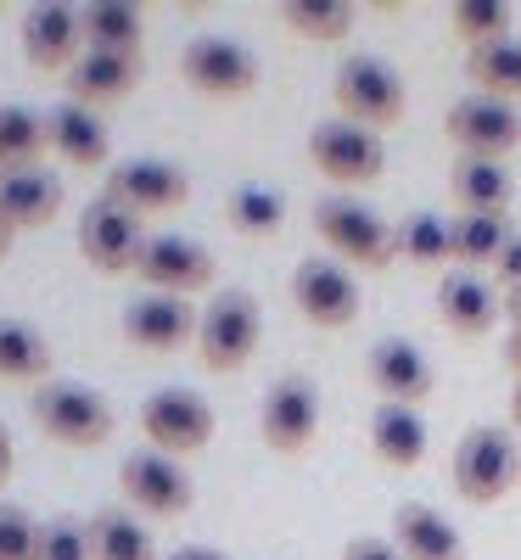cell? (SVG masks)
Segmentation results:
<instances>
[{"instance_id": "obj_44", "label": "cell", "mask_w": 521, "mask_h": 560, "mask_svg": "<svg viewBox=\"0 0 521 560\" xmlns=\"http://www.w3.org/2000/svg\"><path fill=\"white\" fill-rule=\"evenodd\" d=\"M12 236H18V230H12L7 219H0V264H7V258H12Z\"/></svg>"}, {"instance_id": "obj_1", "label": "cell", "mask_w": 521, "mask_h": 560, "mask_svg": "<svg viewBox=\"0 0 521 560\" xmlns=\"http://www.w3.org/2000/svg\"><path fill=\"white\" fill-rule=\"evenodd\" d=\"M28 415L57 448H102L118 432V409L107 404V393L84 387V382H45V387H34L28 393Z\"/></svg>"}, {"instance_id": "obj_37", "label": "cell", "mask_w": 521, "mask_h": 560, "mask_svg": "<svg viewBox=\"0 0 521 560\" xmlns=\"http://www.w3.org/2000/svg\"><path fill=\"white\" fill-rule=\"evenodd\" d=\"M0 560H39V522L12 499H0Z\"/></svg>"}, {"instance_id": "obj_15", "label": "cell", "mask_w": 521, "mask_h": 560, "mask_svg": "<svg viewBox=\"0 0 521 560\" xmlns=\"http://www.w3.org/2000/svg\"><path fill=\"white\" fill-rule=\"evenodd\" d=\"M197 308L185 298H169V292H140L135 303H124L118 314V331L129 348L140 353H174V348H192L197 342Z\"/></svg>"}, {"instance_id": "obj_14", "label": "cell", "mask_w": 521, "mask_h": 560, "mask_svg": "<svg viewBox=\"0 0 521 560\" xmlns=\"http://www.w3.org/2000/svg\"><path fill=\"white\" fill-rule=\"evenodd\" d=\"M147 230H140L135 213H124L118 202L96 197L79 213V258L96 275H135L140 253H147Z\"/></svg>"}, {"instance_id": "obj_24", "label": "cell", "mask_w": 521, "mask_h": 560, "mask_svg": "<svg viewBox=\"0 0 521 560\" xmlns=\"http://www.w3.org/2000/svg\"><path fill=\"white\" fill-rule=\"evenodd\" d=\"M449 197L460 213H483V219H510V202H516V179L505 163H488V158H460L454 174H449Z\"/></svg>"}, {"instance_id": "obj_39", "label": "cell", "mask_w": 521, "mask_h": 560, "mask_svg": "<svg viewBox=\"0 0 521 560\" xmlns=\"http://www.w3.org/2000/svg\"><path fill=\"white\" fill-rule=\"evenodd\" d=\"M494 280L505 292H516L521 287V236H510V247L499 253V264H494Z\"/></svg>"}, {"instance_id": "obj_21", "label": "cell", "mask_w": 521, "mask_h": 560, "mask_svg": "<svg viewBox=\"0 0 521 560\" xmlns=\"http://www.w3.org/2000/svg\"><path fill=\"white\" fill-rule=\"evenodd\" d=\"M45 129H51V158H62L68 168H113V140H107V124L79 107V102H57L45 113Z\"/></svg>"}, {"instance_id": "obj_6", "label": "cell", "mask_w": 521, "mask_h": 560, "mask_svg": "<svg viewBox=\"0 0 521 560\" xmlns=\"http://www.w3.org/2000/svg\"><path fill=\"white\" fill-rule=\"evenodd\" d=\"M140 432H147V443H152L158 454L192 459V454H202V448L213 443L219 415H213V404H208L202 393H192V387H163V393H152L147 404H140Z\"/></svg>"}, {"instance_id": "obj_28", "label": "cell", "mask_w": 521, "mask_h": 560, "mask_svg": "<svg viewBox=\"0 0 521 560\" xmlns=\"http://www.w3.org/2000/svg\"><path fill=\"white\" fill-rule=\"evenodd\" d=\"M393 253L409 258L415 269H443L454 264V224L438 219L432 208H415L404 213V224H393Z\"/></svg>"}, {"instance_id": "obj_17", "label": "cell", "mask_w": 521, "mask_h": 560, "mask_svg": "<svg viewBox=\"0 0 521 560\" xmlns=\"http://www.w3.org/2000/svg\"><path fill=\"white\" fill-rule=\"evenodd\" d=\"M23 57L39 73H68L84 57V34H79V7H62V0H39V7L23 12L18 23Z\"/></svg>"}, {"instance_id": "obj_45", "label": "cell", "mask_w": 521, "mask_h": 560, "mask_svg": "<svg viewBox=\"0 0 521 560\" xmlns=\"http://www.w3.org/2000/svg\"><path fill=\"white\" fill-rule=\"evenodd\" d=\"M510 427L521 432V382H516V393H510Z\"/></svg>"}, {"instance_id": "obj_8", "label": "cell", "mask_w": 521, "mask_h": 560, "mask_svg": "<svg viewBox=\"0 0 521 560\" xmlns=\"http://www.w3.org/2000/svg\"><path fill=\"white\" fill-rule=\"evenodd\" d=\"M309 163L331 185L359 191V185H375L387 174V147H382V135H370L348 118H325V124L309 129Z\"/></svg>"}, {"instance_id": "obj_40", "label": "cell", "mask_w": 521, "mask_h": 560, "mask_svg": "<svg viewBox=\"0 0 521 560\" xmlns=\"http://www.w3.org/2000/svg\"><path fill=\"white\" fill-rule=\"evenodd\" d=\"M12 471H18V448H12V432L0 427V493H7V482H12Z\"/></svg>"}, {"instance_id": "obj_18", "label": "cell", "mask_w": 521, "mask_h": 560, "mask_svg": "<svg viewBox=\"0 0 521 560\" xmlns=\"http://www.w3.org/2000/svg\"><path fill=\"white\" fill-rule=\"evenodd\" d=\"M364 376H370L375 393H382V404H404V409H420L426 398H432V387H438L432 359H426L415 342H404V337L370 342V353H364Z\"/></svg>"}, {"instance_id": "obj_42", "label": "cell", "mask_w": 521, "mask_h": 560, "mask_svg": "<svg viewBox=\"0 0 521 560\" xmlns=\"http://www.w3.org/2000/svg\"><path fill=\"white\" fill-rule=\"evenodd\" d=\"M499 303H505V319H510V331H521V287H516V292H505Z\"/></svg>"}, {"instance_id": "obj_26", "label": "cell", "mask_w": 521, "mask_h": 560, "mask_svg": "<svg viewBox=\"0 0 521 560\" xmlns=\"http://www.w3.org/2000/svg\"><path fill=\"white\" fill-rule=\"evenodd\" d=\"M51 364H57V359H51V342H45L39 325L0 314V382L45 387V382H57V376H51Z\"/></svg>"}, {"instance_id": "obj_34", "label": "cell", "mask_w": 521, "mask_h": 560, "mask_svg": "<svg viewBox=\"0 0 521 560\" xmlns=\"http://www.w3.org/2000/svg\"><path fill=\"white\" fill-rule=\"evenodd\" d=\"M510 219H483V213H460L454 219V269H471L477 275L483 264L494 269L499 264V253L510 247Z\"/></svg>"}, {"instance_id": "obj_20", "label": "cell", "mask_w": 521, "mask_h": 560, "mask_svg": "<svg viewBox=\"0 0 521 560\" xmlns=\"http://www.w3.org/2000/svg\"><path fill=\"white\" fill-rule=\"evenodd\" d=\"M140 73H147V62L140 57H107V51H84L68 73H62V84H68V102H79V107H113V102H124V96H135L140 90Z\"/></svg>"}, {"instance_id": "obj_35", "label": "cell", "mask_w": 521, "mask_h": 560, "mask_svg": "<svg viewBox=\"0 0 521 560\" xmlns=\"http://www.w3.org/2000/svg\"><path fill=\"white\" fill-rule=\"evenodd\" d=\"M516 12L505 7V0H454L449 7V34L465 45V51H483V45L494 39H510L516 28Z\"/></svg>"}, {"instance_id": "obj_2", "label": "cell", "mask_w": 521, "mask_h": 560, "mask_svg": "<svg viewBox=\"0 0 521 560\" xmlns=\"http://www.w3.org/2000/svg\"><path fill=\"white\" fill-rule=\"evenodd\" d=\"M258 342H264V308H258V298L242 292V287L213 292V303L197 319V359L213 370V376H235V370L253 364Z\"/></svg>"}, {"instance_id": "obj_23", "label": "cell", "mask_w": 521, "mask_h": 560, "mask_svg": "<svg viewBox=\"0 0 521 560\" xmlns=\"http://www.w3.org/2000/svg\"><path fill=\"white\" fill-rule=\"evenodd\" d=\"M393 544L404 549V560H465L460 527L426 499H404L393 510Z\"/></svg>"}, {"instance_id": "obj_29", "label": "cell", "mask_w": 521, "mask_h": 560, "mask_svg": "<svg viewBox=\"0 0 521 560\" xmlns=\"http://www.w3.org/2000/svg\"><path fill=\"white\" fill-rule=\"evenodd\" d=\"M224 219H230L235 236L269 242V236H280V224H287V197H280L275 185H264V179H242L230 191V202H224Z\"/></svg>"}, {"instance_id": "obj_4", "label": "cell", "mask_w": 521, "mask_h": 560, "mask_svg": "<svg viewBox=\"0 0 521 560\" xmlns=\"http://www.w3.org/2000/svg\"><path fill=\"white\" fill-rule=\"evenodd\" d=\"M449 471L465 504H499L510 488H521V448L505 427H471L454 443Z\"/></svg>"}, {"instance_id": "obj_38", "label": "cell", "mask_w": 521, "mask_h": 560, "mask_svg": "<svg viewBox=\"0 0 521 560\" xmlns=\"http://www.w3.org/2000/svg\"><path fill=\"white\" fill-rule=\"evenodd\" d=\"M343 560H404V549L393 538H375V533H359L343 544Z\"/></svg>"}, {"instance_id": "obj_19", "label": "cell", "mask_w": 521, "mask_h": 560, "mask_svg": "<svg viewBox=\"0 0 521 560\" xmlns=\"http://www.w3.org/2000/svg\"><path fill=\"white\" fill-rule=\"evenodd\" d=\"M62 179L34 163V168H7L0 174V219H7L12 230H45V224H57L62 219Z\"/></svg>"}, {"instance_id": "obj_12", "label": "cell", "mask_w": 521, "mask_h": 560, "mask_svg": "<svg viewBox=\"0 0 521 560\" xmlns=\"http://www.w3.org/2000/svg\"><path fill=\"white\" fill-rule=\"evenodd\" d=\"M443 140L460 158L505 163L521 147V113L510 102H494V96H460L443 118Z\"/></svg>"}, {"instance_id": "obj_41", "label": "cell", "mask_w": 521, "mask_h": 560, "mask_svg": "<svg viewBox=\"0 0 521 560\" xmlns=\"http://www.w3.org/2000/svg\"><path fill=\"white\" fill-rule=\"evenodd\" d=\"M163 560H230L224 549H213V544H180L174 555H163Z\"/></svg>"}, {"instance_id": "obj_27", "label": "cell", "mask_w": 521, "mask_h": 560, "mask_svg": "<svg viewBox=\"0 0 521 560\" xmlns=\"http://www.w3.org/2000/svg\"><path fill=\"white\" fill-rule=\"evenodd\" d=\"M370 448L382 465L393 471H415L426 459V420L420 409H404V404H375L370 409Z\"/></svg>"}, {"instance_id": "obj_25", "label": "cell", "mask_w": 521, "mask_h": 560, "mask_svg": "<svg viewBox=\"0 0 521 560\" xmlns=\"http://www.w3.org/2000/svg\"><path fill=\"white\" fill-rule=\"evenodd\" d=\"M79 34H84V51L140 57V39H147V12L129 7V0H96V7H79Z\"/></svg>"}, {"instance_id": "obj_33", "label": "cell", "mask_w": 521, "mask_h": 560, "mask_svg": "<svg viewBox=\"0 0 521 560\" xmlns=\"http://www.w3.org/2000/svg\"><path fill=\"white\" fill-rule=\"evenodd\" d=\"M90 533H96V560H163L152 533L135 522V510H96L90 516Z\"/></svg>"}, {"instance_id": "obj_30", "label": "cell", "mask_w": 521, "mask_h": 560, "mask_svg": "<svg viewBox=\"0 0 521 560\" xmlns=\"http://www.w3.org/2000/svg\"><path fill=\"white\" fill-rule=\"evenodd\" d=\"M465 79L477 84V96H494V102H521V34L510 39H494L483 51H465Z\"/></svg>"}, {"instance_id": "obj_13", "label": "cell", "mask_w": 521, "mask_h": 560, "mask_svg": "<svg viewBox=\"0 0 521 560\" xmlns=\"http://www.w3.org/2000/svg\"><path fill=\"white\" fill-rule=\"evenodd\" d=\"M118 488H124V499L140 510V516H158V522H174V516H185V510L197 504V488H192V477H185V465L158 454V448L129 454L118 465Z\"/></svg>"}, {"instance_id": "obj_32", "label": "cell", "mask_w": 521, "mask_h": 560, "mask_svg": "<svg viewBox=\"0 0 521 560\" xmlns=\"http://www.w3.org/2000/svg\"><path fill=\"white\" fill-rule=\"evenodd\" d=\"M354 7L348 0H287L280 7V23H287L298 39H309V45H337V39H348L354 34Z\"/></svg>"}, {"instance_id": "obj_7", "label": "cell", "mask_w": 521, "mask_h": 560, "mask_svg": "<svg viewBox=\"0 0 521 560\" xmlns=\"http://www.w3.org/2000/svg\"><path fill=\"white\" fill-rule=\"evenodd\" d=\"M180 79L208 102H242L258 90V57L230 34H197L180 51Z\"/></svg>"}, {"instance_id": "obj_3", "label": "cell", "mask_w": 521, "mask_h": 560, "mask_svg": "<svg viewBox=\"0 0 521 560\" xmlns=\"http://www.w3.org/2000/svg\"><path fill=\"white\" fill-rule=\"evenodd\" d=\"M331 96H337V118L370 129V135H387L404 124L409 113V96H404V79L393 62L382 57H348L337 68V84H331Z\"/></svg>"}, {"instance_id": "obj_16", "label": "cell", "mask_w": 521, "mask_h": 560, "mask_svg": "<svg viewBox=\"0 0 521 560\" xmlns=\"http://www.w3.org/2000/svg\"><path fill=\"white\" fill-rule=\"evenodd\" d=\"M135 280L147 292H169V298H192V292H208L213 287V253L192 236H152L147 253L135 264Z\"/></svg>"}, {"instance_id": "obj_22", "label": "cell", "mask_w": 521, "mask_h": 560, "mask_svg": "<svg viewBox=\"0 0 521 560\" xmlns=\"http://www.w3.org/2000/svg\"><path fill=\"white\" fill-rule=\"evenodd\" d=\"M499 314H505V303L494 298V287L483 275L449 269L438 280V319H443V331H454V337H488Z\"/></svg>"}, {"instance_id": "obj_31", "label": "cell", "mask_w": 521, "mask_h": 560, "mask_svg": "<svg viewBox=\"0 0 521 560\" xmlns=\"http://www.w3.org/2000/svg\"><path fill=\"white\" fill-rule=\"evenodd\" d=\"M51 152V129H45V113L23 107V102H7L0 107V174L7 168H34Z\"/></svg>"}, {"instance_id": "obj_11", "label": "cell", "mask_w": 521, "mask_h": 560, "mask_svg": "<svg viewBox=\"0 0 521 560\" xmlns=\"http://www.w3.org/2000/svg\"><path fill=\"white\" fill-rule=\"evenodd\" d=\"M292 303L298 314L314 325V331H348V325L359 319V280L348 264L337 258H303L292 269Z\"/></svg>"}, {"instance_id": "obj_10", "label": "cell", "mask_w": 521, "mask_h": 560, "mask_svg": "<svg viewBox=\"0 0 521 560\" xmlns=\"http://www.w3.org/2000/svg\"><path fill=\"white\" fill-rule=\"evenodd\" d=\"M107 202H118L124 213L147 219V213H180L192 202V179H185L180 163L169 158H124L107 168Z\"/></svg>"}, {"instance_id": "obj_5", "label": "cell", "mask_w": 521, "mask_h": 560, "mask_svg": "<svg viewBox=\"0 0 521 560\" xmlns=\"http://www.w3.org/2000/svg\"><path fill=\"white\" fill-rule=\"evenodd\" d=\"M314 236L337 253L348 269H387L393 253V224L382 213H370L359 197H325L314 202Z\"/></svg>"}, {"instance_id": "obj_9", "label": "cell", "mask_w": 521, "mask_h": 560, "mask_svg": "<svg viewBox=\"0 0 521 560\" xmlns=\"http://www.w3.org/2000/svg\"><path fill=\"white\" fill-rule=\"evenodd\" d=\"M258 438L269 454L280 459H298L314 448L320 438V387L309 376H280L269 393H264V409H258Z\"/></svg>"}, {"instance_id": "obj_43", "label": "cell", "mask_w": 521, "mask_h": 560, "mask_svg": "<svg viewBox=\"0 0 521 560\" xmlns=\"http://www.w3.org/2000/svg\"><path fill=\"white\" fill-rule=\"evenodd\" d=\"M505 364L516 370V382H521V331H510V337H505Z\"/></svg>"}, {"instance_id": "obj_36", "label": "cell", "mask_w": 521, "mask_h": 560, "mask_svg": "<svg viewBox=\"0 0 521 560\" xmlns=\"http://www.w3.org/2000/svg\"><path fill=\"white\" fill-rule=\"evenodd\" d=\"M39 560H96V533L79 516H51L39 527Z\"/></svg>"}]
</instances>
